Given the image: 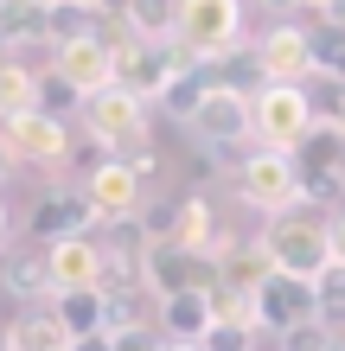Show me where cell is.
Returning a JSON list of instances; mask_svg holds the SVG:
<instances>
[{"mask_svg":"<svg viewBox=\"0 0 345 351\" xmlns=\"http://www.w3.org/2000/svg\"><path fill=\"white\" fill-rule=\"evenodd\" d=\"M250 90H237V84H217L211 77V90L205 102L192 109L186 121V134L198 141V147H211V154H224V147H243V141H256V109H250Z\"/></svg>","mask_w":345,"mask_h":351,"instance_id":"cell-3","label":"cell"},{"mask_svg":"<svg viewBox=\"0 0 345 351\" xmlns=\"http://www.w3.org/2000/svg\"><path fill=\"white\" fill-rule=\"evenodd\" d=\"M173 250H186V256H198L205 262L211 256V243H217V217H211V198L205 192H192V198H179L173 204Z\"/></svg>","mask_w":345,"mask_h":351,"instance_id":"cell-17","label":"cell"},{"mask_svg":"<svg viewBox=\"0 0 345 351\" xmlns=\"http://www.w3.org/2000/svg\"><path fill=\"white\" fill-rule=\"evenodd\" d=\"M237 198L250 204V211H300V167H294V154H269V147H256L250 160L237 167Z\"/></svg>","mask_w":345,"mask_h":351,"instance_id":"cell-5","label":"cell"},{"mask_svg":"<svg viewBox=\"0 0 345 351\" xmlns=\"http://www.w3.org/2000/svg\"><path fill=\"white\" fill-rule=\"evenodd\" d=\"M84 198L103 223H121V217H141V179L121 167V160H90V179H84Z\"/></svg>","mask_w":345,"mask_h":351,"instance_id":"cell-13","label":"cell"},{"mask_svg":"<svg viewBox=\"0 0 345 351\" xmlns=\"http://www.w3.org/2000/svg\"><path fill=\"white\" fill-rule=\"evenodd\" d=\"M96 223H103V217L90 211L84 185H51V192H45V198H38L32 211H26V237H32V243H45V250H51V243L90 237Z\"/></svg>","mask_w":345,"mask_h":351,"instance_id":"cell-7","label":"cell"},{"mask_svg":"<svg viewBox=\"0 0 345 351\" xmlns=\"http://www.w3.org/2000/svg\"><path fill=\"white\" fill-rule=\"evenodd\" d=\"M250 109H256V147H269V154H300V141L320 128L307 90H294V84H262Z\"/></svg>","mask_w":345,"mask_h":351,"instance_id":"cell-4","label":"cell"},{"mask_svg":"<svg viewBox=\"0 0 345 351\" xmlns=\"http://www.w3.org/2000/svg\"><path fill=\"white\" fill-rule=\"evenodd\" d=\"M51 71L77 90V102H90V96H103V90L115 84V51L90 32V38H71V45H58V51H51Z\"/></svg>","mask_w":345,"mask_h":351,"instance_id":"cell-11","label":"cell"},{"mask_svg":"<svg viewBox=\"0 0 345 351\" xmlns=\"http://www.w3.org/2000/svg\"><path fill=\"white\" fill-rule=\"evenodd\" d=\"M64 102H77V90H71L58 71H38V109H45V115H58ZM77 109H84V102H77Z\"/></svg>","mask_w":345,"mask_h":351,"instance_id":"cell-26","label":"cell"},{"mask_svg":"<svg viewBox=\"0 0 345 351\" xmlns=\"http://www.w3.org/2000/svg\"><path fill=\"white\" fill-rule=\"evenodd\" d=\"M333 351H345V332H339V339H333Z\"/></svg>","mask_w":345,"mask_h":351,"instance_id":"cell-38","label":"cell"},{"mask_svg":"<svg viewBox=\"0 0 345 351\" xmlns=\"http://www.w3.org/2000/svg\"><path fill=\"white\" fill-rule=\"evenodd\" d=\"M256 7H300V0H256Z\"/></svg>","mask_w":345,"mask_h":351,"instance_id":"cell-34","label":"cell"},{"mask_svg":"<svg viewBox=\"0 0 345 351\" xmlns=\"http://www.w3.org/2000/svg\"><path fill=\"white\" fill-rule=\"evenodd\" d=\"M13 351H71V332L58 326L51 306H32L13 319Z\"/></svg>","mask_w":345,"mask_h":351,"instance_id":"cell-19","label":"cell"},{"mask_svg":"<svg viewBox=\"0 0 345 351\" xmlns=\"http://www.w3.org/2000/svg\"><path fill=\"white\" fill-rule=\"evenodd\" d=\"M51 313H58V326H64L71 345H77V339L109 332V319H115V294H109V287H77V294H58V300H51Z\"/></svg>","mask_w":345,"mask_h":351,"instance_id":"cell-15","label":"cell"},{"mask_svg":"<svg viewBox=\"0 0 345 351\" xmlns=\"http://www.w3.org/2000/svg\"><path fill=\"white\" fill-rule=\"evenodd\" d=\"M262 256H269L281 275H300V281H320L333 268V250H326V217H313L307 204L300 211H281L269 217V230L256 237Z\"/></svg>","mask_w":345,"mask_h":351,"instance_id":"cell-2","label":"cell"},{"mask_svg":"<svg viewBox=\"0 0 345 351\" xmlns=\"http://www.w3.org/2000/svg\"><path fill=\"white\" fill-rule=\"evenodd\" d=\"M167 351H205V345H167Z\"/></svg>","mask_w":345,"mask_h":351,"instance_id":"cell-37","label":"cell"},{"mask_svg":"<svg viewBox=\"0 0 345 351\" xmlns=\"http://www.w3.org/2000/svg\"><path fill=\"white\" fill-rule=\"evenodd\" d=\"M320 19H326V26H339V32H345V0H339V7H326Z\"/></svg>","mask_w":345,"mask_h":351,"instance_id":"cell-31","label":"cell"},{"mask_svg":"<svg viewBox=\"0 0 345 351\" xmlns=\"http://www.w3.org/2000/svg\"><path fill=\"white\" fill-rule=\"evenodd\" d=\"M173 45L192 64H224L243 51V0H173Z\"/></svg>","mask_w":345,"mask_h":351,"instance_id":"cell-1","label":"cell"},{"mask_svg":"<svg viewBox=\"0 0 345 351\" xmlns=\"http://www.w3.org/2000/svg\"><path fill=\"white\" fill-rule=\"evenodd\" d=\"M0 287L13 300H45L51 306V268H45V250H19L0 262Z\"/></svg>","mask_w":345,"mask_h":351,"instance_id":"cell-18","label":"cell"},{"mask_svg":"<svg viewBox=\"0 0 345 351\" xmlns=\"http://www.w3.org/2000/svg\"><path fill=\"white\" fill-rule=\"evenodd\" d=\"M307 102H313V121H320V128H339L345 134V77H313V84H307Z\"/></svg>","mask_w":345,"mask_h":351,"instance_id":"cell-22","label":"cell"},{"mask_svg":"<svg viewBox=\"0 0 345 351\" xmlns=\"http://www.w3.org/2000/svg\"><path fill=\"white\" fill-rule=\"evenodd\" d=\"M71 351H115V345H109V332H96V339H77Z\"/></svg>","mask_w":345,"mask_h":351,"instance_id":"cell-29","label":"cell"},{"mask_svg":"<svg viewBox=\"0 0 345 351\" xmlns=\"http://www.w3.org/2000/svg\"><path fill=\"white\" fill-rule=\"evenodd\" d=\"M45 268H51V300H58V294H77V287H103V281H109V262H103V243H96V237L51 243V250H45Z\"/></svg>","mask_w":345,"mask_h":351,"instance_id":"cell-14","label":"cell"},{"mask_svg":"<svg viewBox=\"0 0 345 351\" xmlns=\"http://www.w3.org/2000/svg\"><path fill=\"white\" fill-rule=\"evenodd\" d=\"M26 7H45V13H51V7H58V0H26Z\"/></svg>","mask_w":345,"mask_h":351,"instance_id":"cell-36","label":"cell"},{"mask_svg":"<svg viewBox=\"0 0 345 351\" xmlns=\"http://www.w3.org/2000/svg\"><path fill=\"white\" fill-rule=\"evenodd\" d=\"M313 306H320V319H326L333 332H345V268L339 262L313 281Z\"/></svg>","mask_w":345,"mask_h":351,"instance_id":"cell-23","label":"cell"},{"mask_svg":"<svg viewBox=\"0 0 345 351\" xmlns=\"http://www.w3.org/2000/svg\"><path fill=\"white\" fill-rule=\"evenodd\" d=\"M121 26H128L141 45H173V0H134Z\"/></svg>","mask_w":345,"mask_h":351,"instance_id":"cell-21","label":"cell"},{"mask_svg":"<svg viewBox=\"0 0 345 351\" xmlns=\"http://www.w3.org/2000/svg\"><path fill=\"white\" fill-rule=\"evenodd\" d=\"M84 134L96 141V154H121L128 141L147 134V102L128 96L121 84H109L103 96H90V102H84Z\"/></svg>","mask_w":345,"mask_h":351,"instance_id":"cell-6","label":"cell"},{"mask_svg":"<svg viewBox=\"0 0 345 351\" xmlns=\"http://www.w3.org/2000/svg\"><path fill=\"white\" fill-rule=\"evenodd\" d=\"M0 141H7V154L19 167H64L71 154V128L45 109H26V115H7L0 121Z\"/></svg>","mask_w":345,"mask_h":351,"instance_id":"cell-8","label":"cell"},{"mask_svg":"<svg viewBox=\"0 0 345 351\" xmlns=\"http://www.w3.org/2000/svg\"><path fill=\"white\" fill-rule=\"evenodd\" d=\"M0 243H7V198H0Z\"/></svg>","mask_w":345,"mask_h":351,"instance_id":"cell-35","label":"cell"},{"mask_svg":"<svg viewBox=\"0 0 345 351\" xmlns=\"http://www.w3.org/2000/svg\"><path fill=\"white\" fill-rule=\"evenodd\" d=\"M300 7H313V13H326V7H339V0H300Z\"/></svg>","mask_w":345,"mask_h":351,"instance_id":"cell-33","label":"cell"},{"mask_svg":"<svg viewBox=\"0 0 345 351\" xmlns=\"http://www.w3.org/2000/svg\"><path fill=\"white\" fill-rule=\"evenodd\" d=\"M13 173H19V160H13V154H7V141H0V185H7V179H13Z\"/></svg>","mask_w":345,"mask_h":351,"instance_id":"cell-30","label":"cell"},{"mask_svg":"<svg viewBox=\"0 0 345 351\" xmlns=\"http://www.w3.org/2000/svg\"><path fill=\"white\" fill-rule=\"evenodd\" d=\"M211 332V287H186V294L160 300V339L167 345H198Z\"/></svg>","mask_w":345,"mask_h":351,"instance_id":"cell-16","label":"cell"},{"mask_svg":"<svg viewBox=\"0 0 345 351\" xmlns=\"http://www.w3.org/2000/svg\"><path fill=\"white\" fill-rule=\"evenodd\" d=\"M256 64H262V84H294V90H307L313 84V38L300 32V26H269L256 38Z\"/></svg>","mask_w":345,"mask_h":351,"instance_id":"cell-9","label":"cell"},{"mask_svg":"<svg viewBox=\"0 0 345 351\" xmlns=\"http://www.w3.org/2000/svg\"><path fill=\"white\" fill-rule=\"evenodd\" d=\"M38 109V71L19 64V58H0V121Z\"/></svg>","mask_w":345,"mask_h":351,"instance_id":"cell-20","label":"cell"},{"mask_svg":"<svg viewBox=\"0 0 345 351\" xmlns=\"http://www.w3.org/2000/svg\"><path fill=\"white\" fill-rule=\"evenodd\" d=\"M307 319H320V306H313V281H300V275H275L256 287V326L262 332H294V326H307Z\"/></svg>","mask_w":345,"mask_h":351,"instance_id":"cell-10","label":"cell"},{"mask_svg":"<svg viewBox=\"0 0 345 351\" xmlns=\"http://www.w3.org/2000/svg\"><path fill=\"white\" fill-rule=\"evenodd\" d=\"M333 326L326 319H307V326H294V332H281V351H333Z\"/></svg>","mask_w":345,"mask_h":351,"instance_id":"cell-25","label":"cell"},{"mask_svg":"<svg viewBox=\"0 0 345 351\" xmlns=\"http://www.w3.org/2000/svg\"><path fill=\"white\" fill-rule=\"evenodd\" d=\"M0 7H7V0H0Z\"/></svg>","mask_w":345,"mask_h":351,"instance_id":"cell-39","label":"cell"},{"mask_svg":"<svg viewBox=\"0 0 345 351\" xmlns=\"http://www.w3.org/2000/svg\"><path fill=\"white\" fill-rule=\"evenodd\" d=\"M205 351H256V326H230V319H211V332L198 339Z\"/></svg>","mask_w":345,"mask_h":351,"instance_id":"cell-24","label":"cell"},{"mask_svg":"<svg viewBox=\"0 0 345 351\" xmlns=\"http://www.w3.org/2000/svg\"><path fill=\"white\" fill-rule=\"evenodd\" d=\"M326 250H333V262L345 268V211H333V217H326Z\"/></svg>","mask_w":345,"mask_h":351,"instance_id":"cell-28","label":"cell"},{"mask_svg":"<svg viewBox=\"0 0 345 351\" xmlns=\"http://www.w3.org/2000/svg\"><path fill=\"white\" fill-rule=\"evenodd\" d=\"M115 351H167V339L154 332V326H121V332H109Z\"/></svg>","mask_w":345,"mask_h":351,"instance_id":"cell-27","label":"cell"},{"mask_svg":"<svg viewBox=\"0 0 345 351\" xmlns=\"http://www.w3.org/2000/svg\"><path fill=\"white\" fill-rule=\"evenodd\" d=\"M211 281H217V268L186 256V250H173V243H154L147 262H141V287L154 294V306L173 300V294H186V287H211Z\"/></svg>","mask_w":345,"mask_h":351,"instance_id":"cell-12","label":"cell"},{"mask_svg":"<svg viewBox=\"0 0 345 351\" xmlns=\"http://www.w3.org/2000/svg\"><path fill=\"white\" fill-rule=\"evenodd\" d=\"M0 351H13V319H0Z\"/></svg>","mask_w":345,"mask_h":351,"instance_id":"cell-32","label":"cell"}]
</instances>
